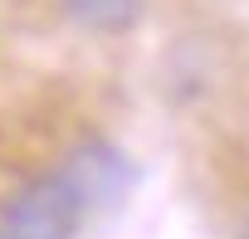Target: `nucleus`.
I'll list each match as a JSON object with an SVG mask.
<instances>
[{
    "mask_svg": "<svg viewBox=\"0 0 249 239\" xmlns=\"http://www.w3.org/2000/svg\"><path fill=\"white\" fill-rule=\"evenodd\" d=\"M88 205L78 200V190L64 181V171H44L30 176L25 186H15L0 205V234L5 239H73L83 224Z\"/></svg>",
    "mask_w": 249,
    "mask_h": 239,
    "instance_id": "nucleus-1",
    "label": "nucleus"
},
{
    "mask_svg": "<svg viewBox=\"0 0 249 239\" xmlns=\"http://www.w3.org/2000/svg\"><path fill=\"white\" fill-rule=\"evenodd\" d=\"M59 171H64V181L78 190V200H83L88 210L117 205L122 195L132 190V161H127V152L112 147V142H103V137L78 142V147L59 161Z\"/></svg>",
    "mask_w": 249,
    "mask_h": 239,
    "instance_id": "nucleus-2",
    "label": "nucleus"
},
{
    "mask_svg": "<svg viewBox=\"0 0 249 239\" xmlns=\"http://www.w3.org/2000/svg\"><path fill=\"white\" fill-rule=\"evenodd\" d=\"M64 15L93 34H122L142 15V0H64Z\"/></svg>",
    "mask_w": 249,
    "mask_h": 239,
    "instance_id": "nucleus-3",
    "label": "nucleus"
},
{
    "mask_svg": "<svg viewBox=\"0 0 249 239\" xmlns=\"http://www.w3.org/2000/svg\"><path fill=\"white\" fill-rule=\"evenodd\" d=\"M244 239H249V229H244Z\"/></svg>",
    "mask_w": 249,
    "mask_h": 239,
    "instance_id": "nucleus-4",
    "label": "nucleus"
},
{
    "mask_svg": "<svg viewBox=\"0 0 249 239\" xmlns=\"http://www.w3.org/2000/svg\"><path fill=\"white\" fill-rule=\"evenodd\" d=\"M0 239H5V234H0Z\"/></svg>",
    "mask_w": 249,
    "mask_h": 239,
    "instance_id": "nucleus-5",
    "label": "nucleus"
}]
</instances>
